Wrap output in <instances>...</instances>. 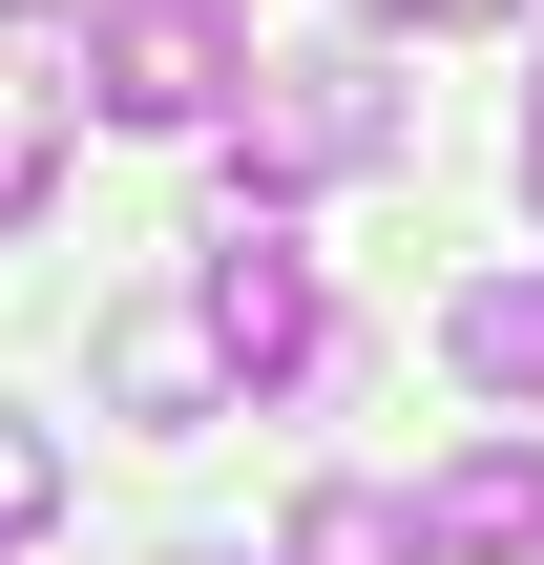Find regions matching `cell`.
I'll list each match as a JSON object with an SVG mask.
<instances>
[{
  "label": "cell",
  "mask_w": 544,
  "mask_h": 565,
  "mask_svg": "<svg viewBox=\"0 0 544 565\" xmlns=\"http://www.w3.org/2000/svg\"><path fill=\"white\" fill-rule=\"evenodd\" d=\"M84 105L147 126V147H189V126L252 105V21H231V0H105V21H84Z\"/></svg>",
  "instance_id": "6da1fadb"
},
{
  "label": "cell",
  "mask_w": 544,
  "mask_h": 565,
  "mask_svg": "<svg viewBox=\"0 0 544 565\" xmlns=\"http://www.w3.org/2000/svg\"><path fill=\"white\" fill-rule=\"evenodd\" d=\"M398 147V84L335 42V63H273L252 105H231V210H294V189H356Z\"/></svg>",
  "instance_id": "7a4b0ae2"
},
{
  "label": "cell",
  "mask_w": 544,
  "mask_h": 565,
  "mask_svg": "<svg viewBox=\"0 0 544 565\" xmlns=\"http://www.w3.org/2000/svg\"><path fill=\"white\" fill-rule=\"evenodd\" d=\"M189 315H210V356H231L252 398H273V377H335V294H314V252H294L273 210H231V231H210Z\"/></svg>",
  "instance_id": "3957f363"
},
{
  "label": "cell",
  "mask_w": 544,
  "mask_h": 565,
  "mask_svg": "<svg viewBox=\"0 0 544 565\" xmlns=\"http://www.w3.org/2000/svg\"><path fill=\"white\" fill-rule=\"evenodd\" d=\"M419 565H544V419L461 440V461L419 482Z\"/></svg>",
  "instance_id": "277c9868"
},
{
  "label": "cell",
  "mask_w": 544,
  "mask_h": 565,
  "mask_svg": "<svg viewBox=\"0 0 544 565\" xmlns=\"http://www.w3.org/2000/svg\"><path fill=\"white\" fill-rule=\"evenodd\" d=\"M440 356H461L503 419H544V273H461V294H440Z\"/></svg>",
  "instance_id": "5b68a950"
},
{
  "label": "cell",
  "mask_w": 544,
  "mask_h": 565,
  "mask_svg": "<svg viewBox=\"0 0 544 565\" xmlns=\"http://www.w3.org/2000/svg\"><path fill=\"white\" fill-rule=\"evenodd\" d=\"M210 377H231L210 315H126V335H105V398H126V419H210Z\"/></svg>",
  "instance_id": "8992f818"
},
{
  "label": "cell",
  "mask_w": 544,
  "mask_h": 565,
  "mask_svg": "<svg viewBox=\"0 0 544 565\" xmlns=\"http://www.w3.org/2000/svg\"><path fill=\"white\" fill-rule=\"evenodd\" d=\"M273 565H419V503H398V482H314Z\"/></svg>",
  "instance_id": "52a82bcc"
},
{
  "label": "cell",
  "mask_w": 544,
  "mask_h": 565,
  "mask_svg": "<svg viewBox=\"0 0 544 565\" xmlns=\"http://www.w3.org/2000/svg\"><path fill=\"white\" fill-rule=\"evenodd\" d=\"M42 503H63V440H42V419H0V545H21Z\"/></svg>",
  "instance_id": "ba28073f"
},
{
  "label": "cell",
  "mask_w": 544,
  "mask_h": 565,
  "mask_svg": "<svg viewBox=\"0 0 544 565\" xmlns=\"http://www.w3.org/2000/svg\"><path fill=\"white\" fill-rule=\"evenodd\" d=\"M42 168H63V126H42V105H0V231L42 210Z\"/></svg>",
  "instance_id": "9c48e42d"
},
{
  "label": "cell",
  "mask_w": 544,
  "mask_h": 565,
  "mask_svg": "<svg viewBox=\"0 0 544 565\" xmlns=\"http://www.w3.org/2000/svg\"><path fill=\"white\" fill-rule=\"evenodd\" d=\"M356 21H503V0H356Z\"/></svg>",
  "instance_id": "30bf717a"
},
{
  "label": "cell",
  "mask_w": 544,
  "mask_h": 565,
  "mask_svg": "<svg viewBox=\"0 0 544 565\" xmlns=\"http://www.w3.org/2000/svg\"><path fill=\"white\" fill-rule=\"evenodd\" d=\"M524 210H544V105H524Z\"/></svg>",
  "instance_id": "8fae6325"
}]
</instances>
